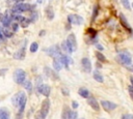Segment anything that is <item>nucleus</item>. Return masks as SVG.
I'll return each instance as SVG.
<instances>
[{
  "label": "nucleus",
  "instance_id": "nucleus-26",
  "mask_svg": "<svg viewBox=\"0 0 133 119\" xmlns=\"http://www.w3.org/2000/svg\"><path fill=\"white\" fill-rule=\"evenodd\" d=\"M38 49H39V44H38V42H32L31 44H30V48H29V50H30V52L31 53H36L37 51H38Z\"/></svg>",
  "mask_w": 133,
  "mask_h": 119
},
{
  "label": "nucleus",
  "instance_id": "nucleus-47",
  "mask_svg": "<svg viewBox=\"0 0 133 119\" xmlns=\"http://www.w3.org/2000/svg\"><path fill=\"white\" fill-rule=\"evenodd\" d=\"M132 7H133V3H132Z\"/></svg>",
  "mask_w": 133,
  "mask_h": 119
},
{
  "label": "nucleus",
  "instance_id": "nucleus-3",
  "mask_svg": "<svg viewBox=\"0 0 133 119\" xmlns=\"http://www.w3.org/2000/svg\"><path fill=\"white\" fill-rule=\"evenodd\" d=\"M119 60L121 61L122 64L124 65H130L132 63V58L129 52L127 51H123L119 53Z\"/></svg>",
  "mask_w": 133,
  "mask_h": 119
},
{
  "label": "nucleus",
  "instance_id": "nucleus-1",
  "mask_svg": "<svg viewBox=\"0 0 133 119\" xmlns=\"http://www.w3.org/2000/svg\"><path fill=\"white\" fill-rule=\"evenodd\" d=\"M32 7H35V5L31 6V5H29V4H25V3H23V2H20V3H16V5L13 6L12 11L15 12V13H20V12L29 10V9H31Z\"/></svg>",
  "mask_w": 133,
  "mask_h": 119
},
{
  "label": "nucleus",
  "instance_id": "nucleus-19",
  "mask_svg": "<svg viewBox=\"0 0 133 119\" xmlns=\"http://www.w3.org/2000/svg\"><path fill=\"white\" fill-rule=\"evenodd\" d=\"M14 57L16 59H18V60H21V59H23L25 57V47H23L22 49H20L18 52H16Z\"/></svg>",
  "mask_w": 133,
  "mask_h": 119
},
{
  "label": "nucleus",
  "instance_id": "nucleus-35",
  "mask_svg": "<svg viewBox=\"0 0 133 119\" xmlns=\"http://www.w3.org/2000/svg\"><path fill=\"white\" fill-rule=\"evenodd\" d=\"M122 119H133V115L132 114H125L122 117Z\"/></svg>",
  "mask_w": 133,
  "mask_h": 119
},
{
  "label": "nucleus",
  "instance_id": "nucleus-28",
  "mask_svg": "<svg viewBox=\"0 0 133 119\" xmlns=\"http://www.w3.org/2000/svg\"><path fill=\"white\" fill-rule=\"evenodd\" d=\"M77 117H78V113L76 111H70L68 119H77Z\"/></svg>",
  "mask_w": 133,
  "mask_h": 119
},
{
  "label": "nucleus",
  "instance_id": "nucleus-12",
  "mask_svg": "<svg viewBox=\"0 0 133 119\" xmlns=\"http://www.w3.org/2000/svg\"><path fill=\"white\" fill-rule=\"evenodd\" d=\"M60 60L63 64V66L65 68H69V65L70 64H73V60H72V58L68 55H61L60 56Z\"/></svg>",
  "mask_w": 133,
  "mask_h": 119
},
{
  "label": "nucleus",
  "instance_id": "nucleus-31",
  "mask_svg": "<svg viewBox=\"0 0 133 119\" xmlns=\"http://www.w3.org/2000/svg\"><path fill=\"white\" fill-rule=\"evenodd\" d=\"M69 113H70V110H69L68 108H64V110H63V114H62V119H68Z\"/></svg>",
  "mask_w": 133,
  "mask_h": 119
},
{
  "label": "nucleus",
  "instance_id": "nucleus-21",
  "mask_svg": "<svg viewBox=\"0 0 133 119\" xmlns=\"http://www.w3.org/2000/svg\"><path fill=\"white\" fill-rule=\"evenodd\" d=\"M0 119H9V112L7 111V109H0Z\"/></svg>",
  "mask_w": 133,
  "mask_h": 119
},
{
  "label": "nucleus",
  "instance_id": "nucleus-13",
  "mask_svg": "<svg viewBox=\"0 0 133 119\" xmlns=\"http://www.w3.org/2000/svg\"><path fill=\"white\" fill-rule=\"evenodd\" d=\"M44 71H45V73L49 77V78H51V79H53V80H58L59 79V77H58V75L56 72H54L51 68H49V67H45L44 68Z\"/></svg>",
  "mask_w": 133,
  "mask_h": 119
},
{
  "label": "nucleus",
  "instance_id": "nucleus-20",
  "mask_svg": "<svg viewBox=\"0 0 133 119\" xmlns=\"http://www.w3.org/2000/svg\"><path fill=\"white\" fill-rule=\"evenodd\" d=\"M61 50L64 51L66 54H71V53H73V51L71 50V48H70L69 43H68V41H66V40L62 41V43H61Z\"/></svg>",
  "mask_w": 133,
  "mask_h": 119
},
{
  "label": "nucleus",
  "instance_id": "nucleus-42",
  "mask_svg": "<svg viewBox=\"0 0 133 119\" xmlns=\"http://www.w3.org/2000/svg\"><path fill=\"white\" fill-rule=\"evenodd\" d=\"M97 49H98V50H100V51H103V49H104V48L101 46V44H97Z\"/></svg>",
  "mask_w": 133,
  "mask_h": 119
},
{
  "label": "nucleus",
  "instance_id": "nucleus-14",
  "mask_svg": "<svg viewBox=\"0 0 133 119\" xmlns=\"http://www.w3.org/2000/svg\"><path fill=\"white\" fill-rule=\"evenodd\" d=\"M23 93H24V92L21 91V92L16 93V94L13 96V98H12V102H13V105H14L15 107H18V106H19V102H20V100H21V97H22Z\"/></svg>",
  "mask_w": 133,
  "mask_h": 119
},
{
  "label": "nucleus",
  "instance_id": "nucleus-17",
  "mask_svg": "<svg viewBox=\"0 0 133 119\" xmlns=\"http://www.w3.org/2000/svg\"><path fill=\"white\" fill-rule=\"evenodd\" d=\"M53 67H54V69H55L56 71L61 70V68L63 67V64H62V62H61V60H60V57L54 58V60H53Z\"/></svg>",
  "mask_w": 133,
  "mask_h": 119
},
{
  "label": "nucleus",
  "instance_id": "nucleus-18",
  "mask_svg": "<svg viewBox=\"0 0 133 119\" xmlns=\"http://www.w3.org/2000/svg\"><path fill=\"white\" fill-rule=\"evenodd\" d=\"M120 20H121V23H122V25L127 29V30L129 31V32H132V29H131V27L129 26V24H128V22H127V19L124 17V14L123 13H121L120 14Z\"/></svg>",
  "mask_w": 133,
  "mask_h": 119
},
{
  "label": "nucleus",
  "instance_id": "nucleus-22",
  "mask_svg": "<svg viewBox=\"0 0 133 119\" xmlns=\"http://www.w3.org/2000/svg\"><path fill=\"white\" fill-rule=\"evenodd\" d=\"M78 94L81 96V97H84V98H87L90 96V91L87 90L86 88H80L78 90Z\"/></svg>",
  "mask_w": 133,
  "mask_h": 119
},
{
  "label": "nucleus",
  "instance_id": "nucleus-29",
  "mask_svg": "<svg viewBox=\"0 0 133 119\" xmlns=\"http://www.w3.org/2000/svg\"><path fill=\"white\" fill-rule=\"evenodd\" d=\"M96 56H97V58L99 59L101 62H104V61H106V58L104 57V55L102 54V53H100V52H96Z\"/></svg>",
  "mask_w": 133,
  "mask_h": 119
},
{
  "label": "nucleus",
  "instance_id": "nucleus-8",
  "mask_svg": "<svg viewBox=\"0 0 133 119\" xmlns=\"http://www.w3.org/2000/svg\"><path fill=\"white\" fill-rule=\"evenodd\" d=\"M81 65H82V68L85 72H91L92 71V63H91V60L88 58L84 57L81 59Z\"/></svg>",
  "mask_w": 133,
  "mask_h": 119
},
{
  "label": "nucleus",
  "instance_id": "nucleus-5",
  "mask_svg": "<svg viewBox=\"0 0 133 119\" xmlns=\"http://www.w3.org/2000/svg\"><path fill=\"white\" fill-rule=\"evenodd\" d=\"M49 109H50V100L48 98L44 99V101L42 102V107H41V111L39 112L44 118L47 117L48 113H49Z\"/></svg>",
  "mask_w": 133,
  "mask_h": 119
},
{
  "label": "nucleus",
  "instance_id": "nucleus-16",
  "mask_svg": "<svg viewBox=\"0 0 133 119\" xmlns=\"http://www.w3.org/2000/svg\"><path fill=\"white\" fill-rule=\"evenodd\" d=\"M26 101H27V96L25 95V93H23V95H22V97H21V100H20V102H19V113L21 114L23 111H24V109H25V106H26Z\"/></svg>",
  "mask_w": 133,
  "mask_h": 119
},
{
  "label": "nucleus",
  "instance_id": "nucleus-15",
  "mask_svg": "<svg viewBox=\"0 0 133 119\" xmlns=\"http://www.w3.org/2000/svg\"><path fill=\"white\" fill-rule=\"evenodd\" d=\"M0 21H1L2 25L4 27H9L10 26V23H12V20L6 16V14H2V13H0Z\"/></svg>",
  "mask_w": 133,
  "mask_h": 119
},
{
  "label": "nucleus",
  "instance_id": "nucleus-6",
  "mask_svg": "<svg viewBox=\"0 0 133 119\" xmlns=\"http://www.w3.org/2000/svg\"><path fill=\"white\" fill-rule=\"evenodd\" d=\"M101 106L102 108L106 111V112H111L113 110L116 109V107H118V105L112 101H108V100H102L101 101Z\"/></svg>",
  "mask_w": 133,
  "mask_h": 119
},
{
  "label": "nucleus",
  "instance_id": "nucleus-4",
  "mask_svg": "<svg viewBox=\"0 0 133 119\" xmlns=\"http://www.w3.org/2000/svg\"><path fill=\"white\" fill-rule=\"evenodd\" d=\"M47 54H48L49 56L53 57V58H58V57L61 56V50H60L59 46L55 44V46L50 47V48L47 50Z\"/></svg>",
  "mask_w": 133,
  "mask_h": 119
},
{
  "label": "nucleus",
  "instance_id": "nucleus-43",
  "mask_svg": "<svg viewBox=\"0 0 133 119\" xmlns=\"http://www.w3.org/2000/svg\"><path fill=\"white\" fill-rule=\"evenodd\" d=\"M36 118H37V119H45V118H44V117H43L40 113H38V115H37V117H36Z\"/></svg>",
  "mask_w": 133,
  "mask_h": 119
},
{
  "label": "nucleus",
  "instance_id": "nucleus-23",
  "mask_svg": "<svg viewBox=\"0 0 133 119\" xmlns=\"http://www.w3.org/2000/svg\"><path fill=\"white\" fill-rule=\"evenodd\" d=\"M46 14H47V18L49 20H53V18H54V10H53L52 6H48L46 8Z\"/></svg>",
  "mask_w": 133,
  "mask_h": 119
},
{
  "label": "nucleus",
  "instance_id": "nucleus-10",
  "mask_svg": "<svg viewBox=\"0 0 133 119\" xmlns=\"http://www.w3.org/2000/svg\"><path fill=\"white\" fill-rule=\"evenodd\" d=\"M68 21L70 24H77L80 25L83 22V19L80 16H77V14H70L68 17Z\"/></svg>",
  "mask_w": 133,
  "mask_h": 119
},
{
  "label": "nucleus",
  "instance_id": "nucleus-37",
  "mask_svg": "<svg viewBox=\"0 0 133 119\" xmlns=\"http://www.w3.org/2000/svg\"><path fill=\"white\" fill-rule=\"evenodd\" d=\"M18 28H19L18 23H13V31H17L18 30Z\"/></svg>",
  "mask_w": 133,
  "mask_h": 119
},
{
  "label": "nucleus",
  "instance_id": "nucleus-7",
  "mask_svg": "<svg viewBox=\"0 0 133 119\" xmlns=\"http://www.w3.org/2000/svg\"><path fill=\"white\" fill-rule=\"evenodd\" d=\"M37 88H38V91H39L40 93H42L43 95H45L46 97H48V96L50 95V91H51V88H50L49 85H47V84H41V85L38 86Z\"/></svg>",
  "mask_w": 133,
  "mask_h": 119
},
{
  "label": "nucleus",
  "instance_id": "nucleus-44",
  "mask_svg": "<svg viewBox=\"0 0 133 119\" xmlns=\"http://www.w3.org/2000/svg\"><path fill=\"white\" fill-rule=\"evenodd\" d=\"M38 2H39V3H42V2H43V0H38Z\"/></svg>",
  "mask_w": 133,
  "mask_h": 119
},
{
  "label": "nucleus",
  "instance_id": "nucleus-27",
  "mask_svg": "<svg viewBox=\"0 0 133 119\" xmlns=\"http://www.w3.org/2000/svg\"><path fill=\"white\" fill-rule=\"evenodd\" d=\"M2 34H3L4 36H6V37H12V36H13V31L8 30V29L5 27V28L3 29V31H2Z\"/></svg>",
  "mask_w": 133,
  "mask_h": 119
},
{
  "label": "nucleus",
  "instance_id": "nucleus-11",
  "mask_svg": "<svg viewBox=\"0 0 133 119\" xmlns=\"http://www.w3.org/2000/svg\"><path fill=\"white\" fill-rule=\"evenodd\" d=\"M87 102H88V105L92 107V109H94L95 111H99L100 110V105H99V102L97 101V99L93 96H88L87 97Z\"/></svg>",
  "mask_w": 133,
  "mask_h": 119
},
{
  "label": "nucleus",
  "instance_id": "nucleus-40",
  "mask_svg": "<svg viewBox=\"0 0 133 119\" xmlns=\"http://www.w3.org/2000/svg\"><path fill=\"white\" fill-rule=\"evenodd\" d=\"M37 18H38V16H37V12L32 13V21H33V22H35V21L37 20Z\"/></svg>",
  "mask_w": 133,
  "mask_h": 119
},
{
  "label": "nucleus",
  "instance_id": "nucleus-34",
  "mask_svg": "<svg viewBox=\"0 0 133 119\" xmlns=\"http://www.w3.org/2000/svg\"><path fill=\"white\" fill-rule=\"evenodd\" d=\"M128 91H129V93H130V96H131V98L133 99V86H132V85L128 87Z\"/></svg>",
  "mask_w": 133,
  "mask_h": 119
},
{
  "label": "nucleus",
  "instance_id": "nucleus-38",
  "mask_svg": "<svg viewBox=\"0 0 133 119\" xmlns=\"http://www.w3.org/2000/svg\"><path fill=\"white\" fill-rule=\"evenodd\" d=\"M72 107H73V109H77L78 108V102L75 101V100H73L72 101Z\"/></svg>",
  "mask_w": 133,
  "mask_h": 119
},
{
  "label": "nucleus",
  "instance_id": "nucleus-32",
  "mask_svg": "<svg viewBox=\"0 0 133 119\" xmlns=\"http://www.w3.org/2000/svg\"><path fill=\"white\" fill-rule=\"evenodd\" d=\"M29 22H30V20L25 19V18H23V19L21 20V24H22V26H23V27H27V26H28V24H29Z\"/></svg>",
  "mask_w": 133,
  "mask_h": 119
},
{
  "label": "nucleus",
  "instance_id": "nucleus-39",
  "mask_svg": "<svg viewBox=\"0 0 133 119\" xmlns=\"http://www.w3.org/2000/svg\"><path fill=\"white\" fill-rule=\"evenodd\" d=\"M41 81H42V78H41V77H39V78L37 79V87L41 85Z\"/></svg>",
  "mask_w": 133,
  "mask_h": 119
},
{
  "label": "nucleus",
  "instance_id": "nucleus-25",
  "mask_svg": "<svg viewBox=\"0 0 133 119\" xmlns=\"http://www.w3.org/2000/svg\"><path fill=\"white\" fill-rule=\"evenodd\" d=\"M23 86H24V88L26 89L27 91L31 92V90H32V84H31V82L29 80H25L23 82Z\"/></svg>",
  "mask_w": 133,
  "mask_h": 119
},
{
  "label": "nucleus",
  "instance_id": "nucleus-24",
  "mask_svg": "<svg viewBox=\"0 0 133 119\" xmlns=\"http://www.w3.org/2000/svg\"><path fill=\"white\" fill-rule=\"evenodd\" d=\"M94 79H95L97 82H99V83H103V82H104L103 76H102L98 70H95V71H94Z\"/></svg>",
  "mask_w": 133,
  "mask_h": 119
},
{
  "label": "nucleus",
  "instance_id": "nucleus-46",
  "mask_svg": "<svg viewBox=\"0 0 133 119\" xmlns=\"http://www.w3.org/2000/svg\"><path fill=\"white\" fill-rule=\"evenodd\" d=\"M100 119H105V118H100Z\"/></svg>",
  "mask_w": 133,
  "mask_h": 119
},
{
  "label": "nucleus",
  "instance_id": "nucleus-30",
  "mask_svg": "<svg viewBox=\"0 0 133 119\" xmlns=\"http://www.w3.org/2000/svg\"><path fill=\"white\" fill-rule=\"evenodd\" d=\"M121 2H122L123 6L126 9H130V2H129V0H121Z\"/></svg>",
  "mask_w": 133,
  "mask_h": 119
},
{
  "label": "nucleus",
  "instance_id": "nucleus-41",
  "mask_svg": "<svg viewBox=\"0 0 133 119\" xmlns=\"http://www.w3.org/2000/svg\"><path fill=\"white\" fill-rule=\"evenodd\" d=\"M8 1H13L15 3H20V2H23L24 0H8Z\"/></svg>",
  "mask_w": 133,
  "mask_h": 119
},
{
  "label": "nucleus",
  "instance_id": "nucleus-45",
  "mask_svg": "<svg viewBox=\"0 0 133 119\" xmlns=\"http://www.w3.org/2000/svg\"><path fill=\"white\" fill-rule=\"evenodd\" d=\"M77 119H84V118H77Z\"/></svg>",
  "mask_w": 133,
  "mask_h": 119
},
{
  "label": "nucleus",
  "instance_id": "nucleus-36",
  "mask_svg": "<svg viewBox=\"0 0 133 119\" xmlns=\"http://www.w3.org/2000/svg\"><path fill=\"white\" fill-rule=\"evenodd\" d=\"M97 16H98V7L96 6V7L94 8V14H93V20H95Z\"/></svg>",
  "mask_w": 133,
  "mask_h": 119
},
{
  "label": "nucleus",
  "instance_id": "nucleus-2",
  "mask_svg": "<svg viewBox=\"0 0 133 119\" xmlns=\"http://www.w3.org/2000/svg\"><path fill=\"white\" fill-rule=\"evenodd\" d=\"M25 78H26V73H25V70L21 69V68H18L16 69L15 72H14V80L17 84H23V82L25 81Z\"/></svg>",
  "mask_w": 133,
  "mask_h": 119
},
{
  "label": "nucleus",
  "instance_id": "nucleus-33",
  "mask_svg": "<svg viewBox=\"0 0 133 119\" xmlns=\"http://www.w3.org/2000/svg\"><path fill=\"white\" fill-rule=\"evenodd\" d=\"M61 92H62L63 95H70L69 89H68V88H65V87H62V88H61Z\"/></svg>",
  "mask_w": 133,
  "mask_h": 119
},
{
  "label": "nucleus",
  "instance_id": "nucleus-9",
  "mask_svg": "<svg viewBox=\"0 0 133 119\" xmlns=\"http://www.w3.org/2000/svg\"><path fill=\"white\" fill-rule=\"evenodd\" d=\"M66 41H68L71 50H72L73 52L76 51V49H77V41H76V36H75L73 33H71V34L68 36V38H66Z\"/></svg>",
  "mask_w": 133,
  "mask_h": 119
}]
</instances>
